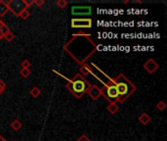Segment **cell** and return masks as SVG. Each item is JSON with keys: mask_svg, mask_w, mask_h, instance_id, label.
<instances>
[{"mask_svg": "<svg viewBox=\"0 0 167 141\" xmlns=\"http://www.w3.org/2000/svg\"><path fill=\"white\" fill-rule=\"evenodd\" d=\"M116 89H117V93H118V98H117V102L122 103L125 99L128 98L130 95L134 92L136 87L135 85L131 84L126 77H125L122 74H120L114 80Z\"/></svg>", "mask_w": 167, "mask_h": 141, "instance_id": "1", "label": "cell"}, {"mask_svg": "<svg viewBox=\"0 0 167 141\" xmlns=\"http://www.w3.org/2000/svg\"><path fill=\"white\" fill-rule=\"evenodd\" d=\"M66 87L76 98H80L89 90L91 86L85 78L81 77V74H76L73 80H70L69 84L66 85Z\"/></svg>", "mask_w": 167, "mask_h": 141, "instance_id": "2", "label": "cell"}, {"mask_svg": "<svg viewBox=\"0 0 167 141\" xmlns=\"http://www.w3.org/2000/svg\"><path fill=\"white\" fill-rule=\"evenodd\" d=\"M101 94L104 95V96H106L108 100H110L111 103L117 100L118 93H117V89H116L114 81L112 80H108L106 84L105 87L101 89Z\"/></svg>", "mask_w": 167, "mask_h": 141, "instance_id": "3", "label": "cell"}, {"mask_svg": "<svg viewBox=\"0 0 167 141\" xmlns=\"http://www.w3.org/2000/svg\"><path fill=\"white\" fill-rule=\"evenodd\" d=\"M6 4L8 8H9V10L13 12L17 17H19L21 12L27 8L24 1H23V0H11V1L6 2Z\"/></svg>", "mask_w": 167, "mask_h": 141, "instance_id": "4", "label": "cell"}, {"mask_svg": "<svg viewBox=\"0 0 167 141\" xmlns=\"http://www.w3.org/2000/svg\"><path fill=\"white\" fill-rule=\"evenodd\" d=\"M72 28H91L92 20L91 19H72Z\"/></svg>", "mask_w": 167, "mask_h": 141, "instance_id": "5", "label": "cell"}, {"mask_svg": "<svg viewBox=\"0 0 167 141\" xmlns=\"http://www.w3.org/2000/svg\"><path fill=\"white\" fill-rule=\"evenodd\" d=\"M72 13L73 15H90L91 7L90 6H74L72 8Z\"/></svg>", "mask_w": 167, "mask_h": 141, "instance_id": "6", "label": "cell"}, {"mask_svg": "<svg viewBox=\"0 0 167 141\" xmlns=\"http://www.w3.org/2000/svg\"><path fill=\"white\" fill-rule=\"evenodd\" d=\"M87 92H88V95L92 99H93V100H97V99L102 95L101 94V89H100L97 85L91 86Z\"/></svg>", "mask_w": 167, "mask_h": 141, "instance_id": "7", "label": "cell"}, {"mask_svg": "<svg viewBox=\"0 0 167 141\" xmlns=\"http://www.w3.org/2000/svg\"><path fill=\"white\" fill-rule=\"evenodd\" d=\"M144 68H145L146 70H147L149 74H153V73H154V72H156V70H157V68H158V64H157L154 60L149 59V60L147 61V63H146V64L144 65Z\"/></svg>", "mask_w": 167, "mask_h": 141, "instance_id": "8", "label": "cell"}, {"mask_svg": "<svg viewBox=\"0 0 167 141\" xmlns=\"http://www.w3.org/2000/svg\"><path fill=\"white\" fill-rule=\"evenodd\" d=\"M8 11H9V8H8L6 2L0 1V17H3V16H5Z\"/></svg>", "mask_w": 167, "mask_h": 141, "instance_id": "9", "label": "cell"}, {"mask_svg": "<svg viewBox=\"0 0 167 141\" xmlns=\"http://www.w3.org/2000/svg\"><path fill=\"white\" fill-rule=\"evenodd\" d=\"M139 121L143 123V124H148L149 123V121H151V118H149V116L148 114H142L140 116V118H139Z\"/></svg>", "mask_w": 167, "mask_h": 141, "instance_id": "10", "label": "cell"}, {"mask_svg": "<svg viewBox=\"0 0 167 141\" xmlns=\"http://www.w3.org/2000/svg\"><path fill=\"white\" fill-rule=\"evenodd\" d=\"M108 112H110V113L115 114L116 112H117V110H118V106L116 105L115 102H112V103H111V104L108 106Z\"/></svg>", "mask_w": 167, "mask_h": 141, "instance_id": "11", "label": "cell"}, {"mask_svg": "<svg viewBox=\"0 0 167 141\" xmlns=\"http://www.w3.org/2000/svg\"><path fill=\"white\" fill-rule=\"evenodd\" d=\"M81 73L83 74H91L92 73V70H91V68L89 67V65L88 64H84L81 67Z\"/></svg>", "mask_w": 167, "mask_h": 141, "instance_id": "12", "label": "cell"}, {"mask_svg": "<svg viewBox=\"0 0 167 141\" xmlns=\"http://www.w3.org/2000/svg\"><path fill=\"white\" fill-rule=\"evenodd\" d=\"M11 126L14 130H19L20 128L22 127V123H21L19 120H16V121H14L13 123H12Z\"/></svg>", "mask_w": 167, "mask_h": 141, "instance_id": "13", "label": "cell"}, {"mask_svg": "<svg viewBox=\"0 0 167 141\" xmlns=\"http://www.w3.org/2000/svg\"><path fill=\"white\" fill-rule=\"evenodd\" d=\"M31 94L32 97L36 98V97H38L39 95H40V90H39L38 88H37V87H33V88L31 90Z\"/></svg>", "mask_w": 167, "mask_h": 141, "instance_id": "14", "label": "cell"}, {"mask_svg": "<svg viewBox=\"0 0 167 141\" xmlns=\"http://www.w3.org/2000/svg\"><path fill=\"white\" fill-rule=\"evenodd\" d=\"M19 16L20 17H22L24 20H27L28 18V16H30V12H28L27 9H24V10H23L22 12H21V14Z\"/></svg>", "mask_w": 167, "mask_h": 141, "instance_id": "15", "label": "cell"}, {"mask_svg": "<svg viewBox=\"0 0 167 141\" xmlns=\"http://www.w3.org/2000/svg\"><path fill=\"white\" fill-rule=\"evenodd\" d=\"M0 31H1V34H3V35H5L6 34H8V32L10 31V30H9V28H8L5 24L3 25V26L0 28Z\"/></svg>", "mask_w": 167, "mask_h": 141, "instance_id": "16", "label": "cell"}, {"mask_svg": "<svg viewBox=\"0 0 167 141\" xmlns=\"http://www.w3.org/2000/svg\"><path fill=\"white\" fill-rule=\"evenodd\" d=\"M57 5L59 6L61 9H63V8H65L68 5V2H66V0H59V1H57Z\"/></svg>", "mask_w": 167, "mask_h": 141, "instance_id": "17", "label": "cell"}, {"mask_svg": "<svg viewBox=\"0 0 167 141\" xmlns=\"http://www.w3.org/2000/svg\"><path fill=\"white\" fill-rule=\"evenodd\" d=\"M156 108H157V110H159V111H163L165 108H166V104L163 102V101H160L158 104L156 105Z\"/></svg>", "mask_w": 167, "mask_h": 141, "instance_id": "18", "label": "cell"}, {"mask_svg": "<svg viewBox=\"0 0 167 141\" xmlns=\"http://www.w3.org/2000/svg\"><path fill=\"white\" fill-rule=\"evenodd\" d=\"M21 74L24 77H27L28 76L31 74V70H26V69H23L21 70Z\"/></svg>", "mask_w": 167, "mask_h": 141, "instance_id": "19", "label": "cell"}, {"mask_svg": "<svg viewBox=\"0 0 167 141\" xmlns=\"http://www.w3.org/2000/svg\"><path fill=\"white\" fill-rule=\"evenodd\" d=\"M4 38L7 39L8 41H11V40H13L14 39V34H12L11 31H9L8 34H6L5 35H4Z\"/></svg>", "mask_w": 167, "mask_h": 141, "instance_id": "20", "label": "cell"}, {"mask_svg": "<svg viewBox=\"0 0 167 141\" xmlns=\"http://www.w3.org/2000/svg\"><path fill=\"white\" fill-rule=\"evenodd\" d=\"M5 86H6L5 82L0 80V95H1L4 92V90H5Z\"/></svg>", "mask_w": 167, "mask_h": 141, "instance_id": "21", "label": "cell"}, {"mask_svg": "<svg viewBox=\"0 0 167 141\" xmlns=\"http://www.w3.org/2000/svg\"><path fill=\"white\" fill-rule=\"evenodd\" d=\"M22 66H23V69L28 70V69H30V67H31V63H30V62H28L27 60H24V61L23 62Z\"/></svg>", "mask_w": 167, "mask_h": 141, "instance_id": "22", "label": "cell"}, {"mask_svg": "<svg viewBox=\"0 0 167 141\" xmlns=\"http://www.w3.org/2000/svg\"><path fill=\"white\" fill-rule=\"evenodd\" d=\"M77 141H90V139L87 137L86 135H82V136H80V137L77 139Z\"/></svg>", "mask_w": 167, "mask_h": 141, "instance_id": "23", "label": "cell"}, {"mask_svg": "<svg viewBox=\"0 0 167 141\" xmlns=\"http://www.w3.org/2000/svg\"><path fill=\"white\" fill-rule=\"evenodd\" d=\"M34 4H37V5L40 7L41 5H43L44 4V1H34Z\"/></svg>", "mask_w": 167, "mask_h": 141, "instance_id": "24", "label": "cell"}, {"mask_svg": "<svg viewBox=\"0 0 167 141\" xmlns=\"http://www.w3.org/2000/svg\"><path fill=\"white\" fill-rule=\"evenodd\" d=\"M0 141H6V139L3 137V136H0Z\"/></svg>", "mask_w": 167, "mask_h": 141, "instance_id": "25", "label": "cell"}, {"mask_svg": "<svg viewBox=\"0 0 167 141\" xmlns=\"http://www.w3.org/2000/svg\"><path fill=\"white\" fill-rule=\"evenodd\" d=\"M3 25H4V23L2 22V21H1V20H0V28H1V27L3 26Z\"/></svg>", "mask_w": 167, "mask_h": 141, "instance_id": "26", "label": "cell"}, {"mask_svg": "<svg viewBox=\"0 0 167 141\" xmlns=\"http://www.w3.org/2000/svg\"><path fill=\"white\" fill-rule=\"evenodd\" d=\"M3 37H4V35L1 34V31H0V39H1V38H3Z\"/></svg>", "mask_w": 167, "mask_h": 141, "instance_id": "27", "label": "cell"}]
</instances>
